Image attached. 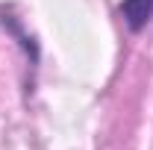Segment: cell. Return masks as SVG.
Instances as JSON below:
<instances>
[{
	"mask_svg": "<svg viewBox=\"0 0 153 150\" xmlns=\"http://www.w3.org/2000/svg\"><path fill=\"white\" fill-rule=\"evenodd\" d=\"M118 12H121L124 24L130 27V33H141L153 21V0H121Z\"/></svg>",
	"mask_w": 153,
	"mask_h": 150,
	"instance_id": "1",
	"label": "cell"
}]
</instances>
